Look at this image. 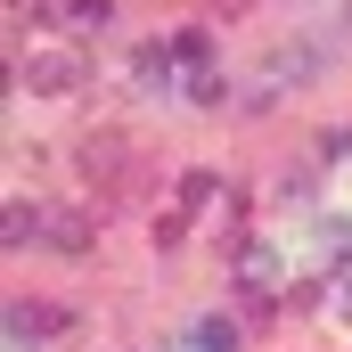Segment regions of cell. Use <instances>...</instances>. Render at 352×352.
<instances>
[{
    "label": "cell",
    "mask_w": 352,
    "mask_h": 352,
    "mask_svg": "<svg viewBox=\"0 0 352 352\" xmlns=\"http://www.w3.org/2000/svg\"><path fill=\"white\" fill-rule=\"evenodd\" d=\"M16 82L41 90V98H66V90H82V58H74V50H33V58L16 66Z\"/></svg>",
    "instance_id": "1"
},
{
    "label": "cell",
    "mask_w": 352,
    "mask_h": 352,
    "mask_svg": "<svg viewBox=\"0 0 352 352\" xmlns=\"http://www.w3.org/2000/svg\"><path fill=\"white\" fill-rule=\"evenodd\" d=\"M278 254H270V246H246V254H238V278H246V287H254V295H278Z\"/></svg>",
    "instance_id": "2"
},
{
    "label": "cell",
    "mask_w": 352,
    "mask_h": 352,
    "mask_svg": "<svg viewBox=\"0 0 352 352\" xmlns=\"http://www.w3.org/2000/svg\"><path fill=\"white\" fill-rule=\"evenodd\" d=\"M344 246H352V230L336 221V213H320V221H311V238H303V254H311V263H336Z\"/></svg>",
    "instance_id": "3"
},
{
    "label": "cell",
    "mask_w": 352,
    "mask_h": 352,
    "mask_svg": "<svg viewBox=\"0 0 352 352\" xmlns=\"http://www.w3.org/2000/svg\"><path fill=\"white\" fill-rule=\"evenodd\" d=\"M50 328H58V311H33V303H16V311H8V344H16V352L33 344V336H50Z\"/></svg>",
    "instance_id": "4"
},
{
    "label": "cell",
    "mask_w": 352,
    "mask_h": 352,
    "mask_svg": "<svg viewBox=\"0 0 352 352\" xmlns=\"http://www.w3.org/2000/svg\"><path fill=\"white\" fill-rule=\"evenodd\" d=\"M41 238V213L33 205H8V221H0V246H33Z\"/></svg>",
    "instance_id": "5"
},
{
    "label": "cell",
    "mask_w": 352,
    "mask_h": 352,
    "mask_svg": "<svg viewBox=\"0 0 352 352\" xmlns=\"http://www.w3.org/2000/svg\"><path fill=\"white\" fill-rule=\"evenodd\" d=\"M197 336H205L213 352H238V320H221V311H213V320H197Z\"/></svg>",
    "instance_id": "6"
},
{
    "label": "cell",
    "mask_w": 352,
    "mask_h": 352,
    "mask_svg": "<svg viewBox=\"0 0 352 352\" xmlns=\"http://www.w3.org/2000/svg\"><path fill=\"white\" fill-rule=\"evenodd\" d=\"M50 238H58V246H74V254H82V246H90V230H82V213H58V221H50Z\"/></svg>",
    "instance_id": "7"
},
{
    "label": "cell",
    "mask_w": 352,
    "mask_h": 352,
    "mask_svg": "<svg viewBox=\"0 0 352 352\" xmlns=\"http://www.w3.org/2000/svg\"><path fill=\"white\" fill-rule=\"evenodd\" d=\"M180 205H188V213L213 205V173H188V180H180Z\"/></svg>",
    "instance_id": "8"
},
{
    "label": "cell",
    "mask_w": 352,
    "mask_h": 352,
    "mask_svg": "<svg viewBox=\"0 0 352 352\" xmlns=\"http://www.w3.org/2000/svg\"><path fill=\"white\" fill-rule=\"evenodd\" d=\"M205 50H213L205 33H180V41H173V58H180V66H205Z\"/></svg>",
    "instance_id": "9"
},
{
    "label": "cell",
    "mask_w": 352,
    "mask_h": 352,
    "mask_svg": "<svg viewBox=\"0 0 352 352\" xmlns=\"http://www.w3.org/2000/svg\"><path fill=\"white\" fill-rule=\"evenodd\" d=\"M188 98H205V107H221V98H230V82H221V74H197V82H188Z\"/></svg>",
    "instance_id": "10"
},
{
    "label": "cell",
    "mask_w": 352,
    "mask_h": 352,
    "mask_svg": "<svg viewBox=\"0 0 352 352\" xmlns=\"http://www.w3.org/2000/svg\"><path fill=\"white\" fill-rule=\"evenodd\" d=\"M66 16L74 25H107V0H66Z\"/></svg>",
    "instance_id": "11"
},
{
    "label": "cell",
    "mask_w": 352,
    "mask_h": 352,
    "mask_svg": "<svg viewBox=\"0 0 352 352\" xmlns=\"http://www.w3.org/2000/svg\"><path fill=\"white\" fill-rule=\"evenodd\" d=\"M164 352H213V344H205V336H197V328H188V336H180V344H164Z\"/></svg>",
    "instance_id": "12"
},
{
    "label": "cell",
    "mask_w": 352,
    "mask_h": 352,
    "mask_svg": "<svg viewBox=\"0 0 352 352\" xmlns=\"http://www.w3.org/2000/svg\"><path fill=\"white\" fill-rule=\"evenodd\" d=\"M336 303H344V320H352V270H344V295H336Z\"/></svg>",
    "instance_id": "13"
}]
</instances>
